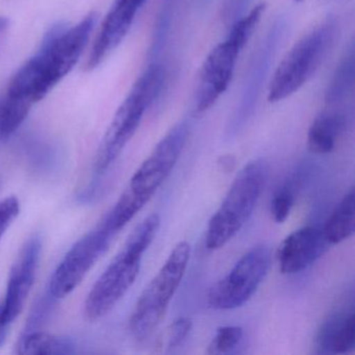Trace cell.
Wrapping results in <instances>:
<instances>
[{"label":"cell","mask_w":355,"mask_h":355,"mask_svg":"<svg viewBox=\"0 0 355 355\" xmlns=\"http://www.w3.org/2000/svg\"><path fill=\"white\" fill-rule=\"evenodd\" d=\"M96 16H86L69 30L51 31L36 55L18 70L10 83L7 98L32 109L76 66L88 43Z\"/></svg>","instance_id":"1"},{"label":"cell","mask_w":355,"mask_h":355,"mask_svg":"<svg viewBox=\"0 0 355 355\" xmlns=\"http://www.w3.org/2000/svg\"><path fill=\"white\" fill-rule=\"evenodd\" d=\"M188 137V123L180 122L157 143L130 178L115 207L103 219L112 232L117 234L153 198L173 171Z\"/></svg>","instance_id":"2"},{"label":"cell","mask_w":355,"mask_h":355,"mask_svg":"<svg viewBox=\"0 0 355 355\" xmlns=\"http://www.w3.org/2000/svg\"><path fill=\"white\" fill-rule=\"evenodd\" d=\"M159 225L161 218L153 214L132 230L121 250L91 288L85 303L87 319H101L125 296L140 273L144 253L157 236Z\"/></svg>","instance_id":"3"},{"label":"cell","mask_w":355,"mask_h":355,"mask_svg":"<svg viewBox=\"0 0 355 355\" xmlns=\"http://www.w3.org/2000/svg\"><path fill=\"white\" fill-rule=\"evenodd\" d=\"M268 176L269 166L263 159L249 162L236 174L207 225L205 246L209 250L225 246L244 227L265 189Z\"/></svg>","instance_id":"4"},{"label":"cell","mask_w":355,"mask_h":355,"mask_svg":"<svg viewBox=\"0 0 355 355\" xmlns=\"http://www.w3.org/2000/svg\"><path fill=\"white\" fill-rule=\"evenodd\" d=\"M165 78L163 66L153 64L137 80L125 101L116 112L99 145L95 159L97 174L105 173L113 165L136 134L145 112L161 93Z\"/></svg>","instance_id":"5"},{"label":"cell","mask_w":355,"mask_h":355,"mask_svg":"<svg viewBox=\"0 0 355 355\" xmlns=\"http://www.w3.org/2000/svg\"><path fill=\"white\" fill-rule=\"evenodd\" d=\"M190 257V244L186 241L178 243L157 275L147 284L130 320V334L135 340H146L163 321L170 302L184 279Z\"/></svg>","instance_id":"6"},{"label":"cell","mask_w":355,"mask_h":355,"mask_svg":"<svg viewBox=\"0 0 355 355\" xmlns=\"http://www.w3.org/2000/svg\"><path fill=\"white\" fill-rule=\"evenodd\" d=\"M336 24L329 19L313 28L286 53L271 80L270 103H278L304 86L319 69L336 39Z\"/></svg>","instance_id":"7"},{"label":"cell","mask_w":355,"mask_h":355,"mask_svg":"<svg viewBox=\"0 0 355 355\" xmlns=\"http://www.w3.org/2000/svg\"><path fill=\"white\" fill-rule=\"evenodd\" d=\"M271 251L259 245L245 253L232 269L216 282L207 295V304L216 311H232L250 300L267 276Z\"/></svg>","instance_id":"8"},{"label":"cell","mask_w":355,"mask_h":355,"mask_svg":"<svg viewBox=\"0 0 355 355\" xmlns=\"http://www.w3.org/2000/svg\"><path fill=\"white\" fill-rule=\"evenodd\" d=\"M115 232L105 222L80 238L66 253L49 282V293L64 298L76 290L99 259L109 249Z\"/></svg>","instance_id":"9"},{"label":"cell","mask_w":355,"mask_h":355,"mask_svg":"<svg viewBox=\"0 0 355 355\" xmlns=\"http://www.w3.org/2000/svg\"><path fill=\"white\" fill-rule=\"evenodd\" d=\"M244 47L228 36L207 55L201 68L195 95L197 113H205L227 90L239 55Z\"/></svg>","instance_id":"10"},{"label":"cell","mask_w":355,"mask_h":355,"mask_svg":"<svg viewBox=\"0 0 355 355\" xmlns=\"http://www.w3.org/2000/svg\"><path fill=\"white\" fill-rule=\"evenodd\" d=\"M286 30V19H284V17L278 18L268 32L265 40L261 43L247 74L240 103L236 107L234 119H232V128L234 130L240 128L254 111L263 82L267 78L270 66L273 61L278 45L284 38Z\"/></svg>","instance_id":"11"},{"label":"cell","mask_w":355,"mask_h":355,"mask_svg":"<svg viewBox=\"0 0 355 355\" xmlns=\"http://www.w3.org/2000/svg\"><path fill=\"white\" fill-rule=\"evenodd\" d=\"M41 250V236L34 234L24 243L12 265L3 302V313L8 323L11 324L24 309L36 277Z\"/></svg>","instance_id":"12"},{"label":"cell","mask_w":355,"mask_h":355,"mask_svg":"<svg viewBox=\"0 0 355 355\" xmlns=\"http://www.w3.org/2000/svg\"><path fill=\"white\" fill-rule=\"evenodd\" d=\"M323 230L304 226L288 234L277 251V261L282 274L300 273L311 267L329 248Z\"/></svg>","instance_id":"13"},{"label":"cell","mask_w":355,"mask_h":355,"mask_svg":"<svg viewBox=\"0 0 355 355\" xmlns=\"http://www.w3.org/2000/svg\"><path fill=\"white\" fill-rule=\"evenodd\" d=\"M144 3L145 0H116L92 47L87 69L96 68L122 42Z\"/></svg>","instance_id":"14"},{"label":"cell","mask_w":355,"mask_h":355,"mask_svg":"<svg viewBox=\"0 0 355 355\" xmlns=\"http://www.w3.org/2000/svg\"><path fill=\"white\" fill-rule=\"evenodd\" d=\"M320 352L346 354L354 350V311L334 315L320 328L317 336Z\"/></svg>","instance_id":"15"},{"label":"cell","mask_w":355,"mask_h":355,"mask_svg":"<svg viewBox=\"0 0 355 355\" xmlns=\"http://www.w3.org/2000/svg\"><path fill=\"white\" fill-rule=\"evenodd\" d=\"M345 125L346 118L340 112L328 111L320 114L307 132V148L315 155L332 153Z\"/></svg>","instance_id":"16"},{"label":"cell","mask_w":355,"mask_h":355,"mask_svg":"<svg viewBox=\"0 0 355 355\" xmlns=\"http://www.w3.org/2000/svg\"><path fill=\"white\" fill-rule=\"evenodd\" d=\"M76 352L78 346L72 338L36 330L26 332L17 347V353L21 355H67Z\"/></svg>","instance_id":"17"},{"label":"cell","mask_w":355,"mask_h":355,"mask_svg":"<svg viewBox=\"0 0 355 355\" xmlns=\"http://www.w3.org/2000/svg\"><path fill=\"white\" fill-rule=\"evenodd\" d=\"M322 230L330 245L340 244L353 236L355 230L354 189L351 188L344 195Z\"/></svg>","instance_id":"18"},{"label":"cell","mask_w":355,"mask_h":355,"mask_svg":"<svg viewBox=\"0 0 355 355\" xmlns=\"http://www.w3.org/2000/svg\"><path fill=\"white\" fill-rule=\"evenodd\" d=\"M354 83V51L351 49L345 55L334 72L326 91L325 101L328 105H336L346 98Z\"/></svg>","instance_id":"19"},{"label":"cell","mask_w":355,"mask_h":355,"mask_svg":"<svg viewBox=\"0 0 355 355\" xmlns=\"http://www.w3.org/2000/svg\"><path fill=\"white\" fill-rule=\"evenodd\" d=\"M244 338V329L241 326L227 325L219 327L211 338L207 354H230L234 352Z\"/></svg>","instance_id":"20"},{"label":"cell","mask_w":355,"mask_h":355,"mask_svg":"<svg viewBox=\"0 0 355 355\" xmlns=\"http://www.w3.org/2000/svg\"><path fill=\"white\" fill-rule=\"evenodd\" d=\"M295 202V194L290 186H284L274 194L271 200L272 216L277 223H284L292 211Z\"/></svg>","instance_id":"21"},{"label":"cell","mask_w":355,"mask_h":355,"mask_svg":"<svg viewBox=\"0 0 355 355\" xmlns=\"http://www.w3.org/2000/svg\"><path fill=\"white\" fill-rule=\"evenodd\" d=\"M170 24H171V9L166 6L162 13L159 14L155 26V36H153V49L151 53L157 55L161 53L167 40L168 33H169Z\"/></svg>","instance_id":"22"},{"label":"cell","mask_w":355,"mask_h":355,"mask_svg":"<svg viewBox=\"0 0 355 355\" xmlns=\"http://www.w3.org/2000/svg\"><path fill=\"white\" fill-rule=\"evenodd\" d=\"M20 203L15 196H9L0 201V240L19 215Z\"/></svg>","instance_id":"23"},{"label":"cell","mask_w":355,"mask_h":355,"mask_svg":"<svg viewBox=\"0 0 355 355\" xmlns=\"http://www.w3.org/2000/svg\"><path fill=\"white\" fill-rule=\"evenodd\" d=\"M192 329V322L189 318L180 317L170 325L168 331V348H178L188 338Z\"/></svg>","instance_id":"24"},{"label":"cell","mask_w":355,"mask_h":355,"mask_svg":"<svg viewBox=\"0 0 355 355\" xmlns=\"http://www.w3.org/2000/svg\"><path fill=\"white\" fill-rule=\"evenodd\" d=\"M249 0H227L225 9H224V18L226 21H234L242 17L245 9L248 7Z\"/></svg>","instance_id":"25"},{"label":"cell","mask_w":355,"mask_h":355,"mask_svg":"<svg viewBox=\"0 0 355 355\" xmlns=\"http://www.w3.org/2000/svg\"><path fill=\"white\" fill-rule=\"evenodd\" d=\"M10 323H8L3 313V303H0V346L5 342L7 338L8 328H9Z\"/></svg>","instance_id":"26"},{"label":"cell","mask_w":355,"mask_h":355,"mask_svg":"<svg viewBox=\"0 0 355 355\" xmlns=\"http://www.w3.org/2000/svg\"><path fill=\"white\" fill-rule=\"evenodd\" d=\"M7 20L0 18V31L3 30L7 26Z\"/></svg>","instance_id":"27"},{"label":"cell","mask_w":355,"mask_h":355,"mask_svg":"<svg viewBox=\"0 0 355 355\" xmlns=\"http://www.w3.org/2000/svg\"><path fill=\"white\" fill-rule=\"evenodd\" d=\"M296 3H300V1H304V0H295Z\"/></svg>","instance_id":"28"}]
</instances>
